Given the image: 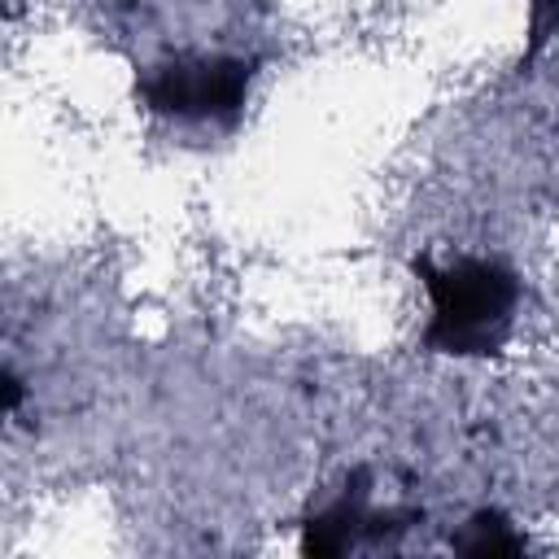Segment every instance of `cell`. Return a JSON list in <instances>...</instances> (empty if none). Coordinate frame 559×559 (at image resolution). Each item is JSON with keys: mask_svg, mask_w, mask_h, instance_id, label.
I'll return each instance as SVG.
<instances>
[{"mask_svg": "<svg viewBox=\"0 0 559 559\" xmlns=\"http://www.w3.org/2000/svg\"><path fill=\"white\" fill-rule=\"evenodd\" d=\"M415 275L428 293V323L419 332L424 354L441 358H493L507 349L520 319V275L502 258H415Z\"/></svg>", "mask_w": 559, "mask_h": 559, "instance_id": "6da1fadb", "label": "cell"}, {"mask_svg": "<svg viewBox=\"0 0 559 559\" xmlns=\"http://www.w3.org/2000/svg\"><path fill=\"white\" fill-rule=\"evenodd\" d=\"M258 57L245 52H170L140 70L135 96L148 114L179 127H231L245 114Z\"/></svg>", "mask_w": 559, "mask_h": 559, "instance_id": "7a4b0ae2", "label": "cell"}, {"mask_svg": "<svg viewBox=\"0 0 559 559\" xmlns=\"http://www.w3.org/2000/svg\"><path fill=\"white\" fill-rule=\"evenodd\" d=\"M371 472L354 467L319 507L301 515V555H349V550H393L402 533L419 520L415 507H376Z\"/></svg>", "mask_w": 559, "mask_h": 559, "instance_id": "3957f363", "label": "cell"}, {"mask_svg": "<svg viewBox=\"0 0 559 559\" xmlns=\"http://www.w3.org/2000/svg\"><path fill=\"white\" fill-rule=\"evenodd\" d=\"M459 555H520L528 542L515 533V524L502 511H476L463 520V528L450 537Z\"/></svg>", "mask_w": 559, "mask_h": 559, "instance_id": "277c9868", "label": "cell"}, {"mask_svg": "<svg viewBox=\"0 0 559 559\" xmlns=\"http://www.w3.org/2000/svg\"><path fill=\"white\" fill-rule=\"evenodd\" d=\"M555 35H559V0H528V44H524L520 70H528Z\"/></svg>", "mask_w": 559, "mask_h": 559, "instance_id": "5b68a950", "label": "cell"}]
</instances>
